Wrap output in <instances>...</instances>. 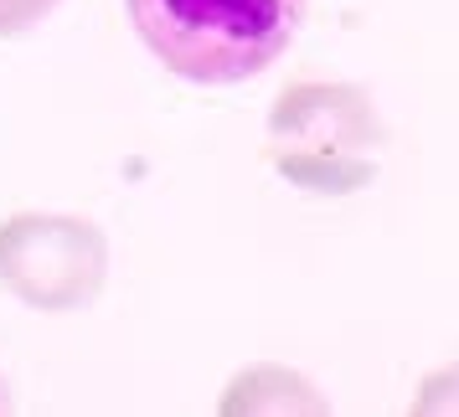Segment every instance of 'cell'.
<instances>
[{
    "mask_svg": "<svg viewBox=\"0 0 459 417\" xmlns=\"http://www.w3.org/2000/svg\"><path fill=\"white\" fill-rule=\"evenodd\" d=\"M125 11L155 63L207 88L258 78L305 21V0H125Z\"/></svg>",
    "mask_w": 459,
    "mask_h": 417,
    "instance_id": "obj_1",
    "label": "cell"
},
{
    "mask_svg": "<svg viewBox=\"0 0 459 417\" xmlns=\"http://www.w3.org/2000/svg\"><path fill=\"white\" fill-rule=\"evenodd\" d=\"M269 166L310 196H356L382 170V124L356 83L305 78L269 108Z\"/></svg>",
    "mask_w": 459,
    "mask_h": 417,
    "instance_id": "obj_2",
    "label": "cell"
},
{
    "mask_svg": "<svg viewBox=\"0 0 459 417\" xmlns=\"http://www.w3.org/2000/svg\"><path fill=\"white\" fill-rule=\"evenodd\" d=\"M108 284V237L83 217L22 211L0 222V289L26 310L73 314Z\"/></svg>",
    "mask_w": 459,
    "mask_h": 417,
    "instance_id": "obj_3",
    "label": "cell"
},
{
    "mask_svg": "<svg viewBox=\"0 0 459 417\" xmlns=\"http://www.w3.org/2000/svg\"><path fill=\"white\" fill-rule=\"evenodd\" d=\"M222 417H258V413H290V417H325L331 402L320 396L310 376L290 371V366H248L228 381V392L217 402Z\"/></svg>",
    "mask_w": 459,
    "mask_h": 417,
    "instance_id": "obj_4",
    "label": "cell"
},
{
    "mask_svg": "<svg viewBox=\"0 0 459 417\" xmlns=\"http://www.w3.org/2000/svg\"><path fill=\"white\" fill-rule=\"evenodd\" d=\"M413 417H459V361H449V366H438L418 381Z\"/></svg>",
    "mask_w": 459,
    "mask_h": 417,
    "instance_id": "obj_5",
    "label": "cell"
},
{
    "mask_svg": "<svg viewBox=\"0 0 459 417\" xmlns=\"http://www.w3.org/2000/svg\"><path fill=\"white\" fill-rule=\"evenodd\" d=\"M63 0H0V37H26L37 21H47Z\"/></svg>",
    "mask_w": 459,
    "mask_h": 417,
    "instance_id": "obj_6",
    "label": "cell"
},
{
    "mask_svg": "<svg viewBox=\"0 0 459 417\" xmlns=\"http://www.w3.org/2000/svg\"><path fill=\"white\" fill-rule=\"evenodd\" d=\"M16 413V396H11V387H5V376H0V417Z\"/></svg>",
    "mask_w": 459,
    "mask_h": 417,
    "instance_id": "obj_7",
    "label": "cell"
}]
</instances>
